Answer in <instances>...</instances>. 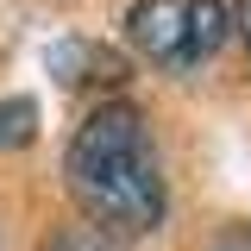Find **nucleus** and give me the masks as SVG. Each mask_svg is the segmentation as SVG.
<instances>
[{
	"mask_svg": "<svg viewBox=\"0 0 251 251\" xmlns=\"http://www.w3.org/2000/svg\"><path fill=\"white\" fill-rule=\"evenodd\" d=\"M232 31L245 38V50H251V0H239V13H232Z\"/></svg>",
	"mask_w": 251,
	"mask_h": 251,
	"instance_id": "39448f33",
	"label": "nucleus"
},
{
	"mask_svg": "<svg viewBox=\"0 0 251 251\" xmlns=\"http://www.w3.org/2000/svg\"><path fill=\"white\" fill-rule=\"evenodd\" d=\"M232 13L226 0H138L126 13V38L138 57H151L157 69H201L226 44Z\"/></svg>",
	"mask_w": 251,
	"mask_h": 251,
	"instance_id": "f03ea898",
	"label": "nucleus"
},
{
	"mask_svg": "<svg viewBox=\"0 0 251 251\" xmlns=\"http://www.w3.org/2000/svg\"><path fill=\"white\" fill-rule=\"evenodd\" d=\"M63 176H69L75 207L113 239H145L163 226V207H170L163 157H157V138L132 100H100L75 126Z\"/></svg>",
	"mask_w": 251,
	"mask_h": 251,
	"instance_id": "f257e3e1",
	"label": "nucleus"
},
{
	"mask_svg": "<svg viewBox=\"0 0 251 251\" xmlns=\"http://www.w3.org/2000/svg\"><path fill=\"white\" fill-rule=\"evenodd\" d=\"M44 251H120V239L100 232V226H69V232H57Z\"/></svg>",
	"mask_w": 251,
	"mask_h": 251,
	"instance_id": "7ed1b4c3",
	"label": "nucleus"
},
{
	"mask_svg": "<svg viewBox=\"0 0 251 251\" xmlns=\"http://www.w3.org/2000/svg\"><path fill=\"white\" fill-rule=\"evenodd\" d=\"M214 251H251V226H232V232H226Z\"/></svg>",
	"mask_w": 251,
	"mask_h": 251,
	"instance_id": "20e7f679",
	"label": "nucleus"
}]
</instances>
